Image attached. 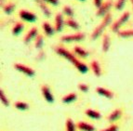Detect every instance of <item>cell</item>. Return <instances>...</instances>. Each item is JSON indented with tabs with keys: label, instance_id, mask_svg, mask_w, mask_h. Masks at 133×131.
Returning <instances> with one entry per match:
<instances>
[{
	"label": "cell",
	"instance_id": "18",
	"mask_svg": "<svg viewBox=\"0 0 133 131\" xmlns=\"http://www.w3.org/2000/svg\"><path fill=\"white\" fill-rule=\"evenodd\" d=\"M74 50H75V53H76V55L79 56V57L85 58V57H87V56H88V52H87L86 50H84L82 47H77V46H76V47H75Z\"/></svg>",
	"mask_w": 133,
	"mask_h": 131
},
{
	"label": "cell",
	"instance_id": "5",
	"mask_svg": "<svg viewBox=\"0 0 133 131\" xmlns=\"http://www.w3.org/2000/svg\"><path fill=\"white\" fill-rule=\"evenodd\" d=\"M14 68H15L16 70H18L19 72H22V73H23L24 74H26V75H28V76H33L34 74H35V71H34L33 69H31L30 67L25 66V65L20 64V63H16V64L14 65Z\"/></svg>",
	"mask_w": 133,
	"mask_h": 131
},
{
	"label": "cell",
	"instance_id": "33",
	"mask_svg": "<svg viewBox=\"0 0 133 131\" xmlns=\"http://www.w3.org/2000/svg\"><path fill=\"white\" fill-rule=\"evenodd\" d=\"M103 131H117V126H111L110 127L104 129Z\"/></svg>",
	"mask_w": 133,
	"mask_h": 131
},
{
	"label": "cell",
	"instance_id": "13",
	"mask_svg": "<svg viewBox=\"0 0 133 131\" xmlns=\"http://www.w3.org/2000/svg\"><path fill=\"white\" fill-rule=\"evenodd\" d=\"M91 68H92V71H93L94 74L96 76L101 75V67L97 60H93V61L91 62Z\"/></svg>",
	"mask_w": 133,
	"mask_h": 131
},
{
	"label": "cell",
	"instance_id": "24",
	"mask_svg": "<svg viewBox=\"0 0 133 131\" xmlns=\"http://www.w3.org/2000/svg\"><path fill=\"white\" fill-rule=\"evenodd\" d=\"M15 107L17 109L22 110V111H24V110L28 109V104L24 103V102H21V101H17L15 103Z\"/></svg>",
	"mask_w": 133,
	"mask_h": 131
},
{
	"label": "cell",
	"instance_id": "26",
	"mask_svg": "<svg viewBox=\"0 0 133 131\" xmlns=\"http://www.w3.org/2000/svg\"><path fill=\"white\" fill-rule=\"evenodd\" d=\"M14 8H15L14 4H12V3H9V4L6 5V6L4 7V11L7 14H9V13H11V12L13 11Z\"/></svg>",
	"mask_w": 133,
	"mask_h": 131
},
{
	"label": "cell",
	"instance_id": "28",
	"mask_svg": "<svg viewBox=\"0 0 133 131\" xmlns=\"http://www.w3.org/2000/svg\"><path fill=\"white\" fill-rule=\"evenodd\" d=\"M43 46V36H37L36 40V49H41Z\"/></svg>",
	"mask_w": 133,
	"mask_h": 131
},
{
	"label": "cell",
	"instance_id": "4",
	"mask_svg": "<svg viewBox=\"0 0 133 131\" xmlns=\"http://www.w3.org/2000/svg\"><path fill=\"white\" fill-rule=\"evenodd\" d=\"M85 38L84 33H78L75 35H69V36H64L62 37V42L68 43V42H76V41H82Z\"/></svg>",
	"mask_w": 133,
	"mask_h": 131
},
{
	"label": "cell",
	"instance_id": "30",
	"mask_svg": "<svg viewBox=\"0 0 133 131\" xmlns=\"http://www.w3.org/2000/svg\"><path fill=\"white\" fill-rule=\"evenodd\" d=\"M125 3H126V0H117V2L115 3V9L117 10H121L124 8Z\"/></svg>",
	"mask_w": 133,
	"mask_h": 131
},
{
	"label": "cell",
	"instance_id": "9",
	"mask_svg": "<svg viewBox=\"0 0 133 131\" xmlns=\"http://www.w3.org/2000/svg\"><path fill=\"white\" fill-rule=\"evenodd\" d=\"M42 93L43 96H44V98L46 99V100L49 102H53L54 101V98L52 94L50 93V90L49 88L47 87V86H43L42 87Z\"/></svg>",
	"mask_w": 133,
	"mask_h": 131
},
{
	"label": "cell",
	"instance_id": "2",
	"mask_svg": "<svg viewBox=\"0 0 133 131\" xmlns=\"http://www.w3.org/2000/svg\"><path fill=\"white\" fill-rule=\"evenodd\" d=\"M111 20H112V16L110 13H107L106 15L104 16V18H103V20H102V23H100L99 24V26L96 28L95 30L93 31V33H92V35H91V39L92 40H95V39H97L99 36L102 35V33L103 32V30L105 29L107 27V25L111 22Z\"/></svg>",
	"mask_w": 133,
	"mask_h": 131
},
{
	"label": "cell",
	"instance_id": "21",
	"mask_svg": "<svg viewBox=\"0 0 133 131\" xmlns=\"http://www.w3.org/2000/svg\"><path fill=\"white\" fill-rule=\"evenodd\" d=\"M121 111L120 110H115V111L113 112V113L109 115V121H115L117 118H119L120 116H121Z\"/></svg>",
	"mask_w": 133,
	"mask_h": 131
},
{
	"label": "cell",
	"instance_id": "6",
	"mask_svg": "<svg viewBox=\"0 0 133 131\" xmlns=\"http://www.w3.org/2000/svg\"><path fill=\"white\" fill-rule=\"evenodd\" d=\"M112 5V1H107V2H104L102 3V5L101 6L99 9H98V11H97V16H104L108 13L109 9H111Z\"/></svg>",
	"mask_w": 133,
	"mask_h": 131
},
{
	"label": "cell",
	"instance_id": "10",
	"mask_svg": "<svg viewBox=\"0 0 133 131\" xmlns=\"http://www.w3.org/2000/svg\"><path fill=\"white\" fill-rule=\"evenodd\" d=\"M96 91L98 92V94H100V95H102V96H104L105 98L112 99L114 97L113 92H111L110 90H107V89L103 88V87H97Z\"/></svg>",
	"mask_w": 133,
	"mask_h": 131
},
{
	"label": "cell",
	"instance_id": "16",
	"mask_svg": "<svg viewBox=\"0 0 133 131\" xmlns=\"http://www.w3.org/2000/svg\"><path fill=\"white\" fill-rule=\"evenodd\" d=\"M110 47V37L108 35H105L103 36V42H102V50L104 52H107Z\"/></svg>",
	"mask_w": 133,
	"mask_h": 131
},
{
	"label": "cell",
	"instance_id": "14",
	"mask_svg": "<svg viewBox=\"0 0 133 131\" xmlns=\"http://www.w3.org/2000/svg\"><path fill=\"white\" fill-rule=\"evenodd\" d=\"M77 127L83 131H94V127H92V126H90V125H89V124H86V123H84V122L78 123Z\"/></svg>",
	"mask_w": 133,
	"mask_h": 131
},
{
	"label": "cell",
	"instance_id": "25",
	"mask_svg": "<svg viewBox=\"0 0 133 131\" xmlns=\"http://www.w3.org/2000/svg\"><path fill=\"white\" fill-rule=\"evenodd\" d=\"M0 99H1V101H2V103L5 105V106H9V100L7 99V97L5 96L3 90H0Z\"/></svg>",
	"mask_w": 133,
	"mask_h": 131
},
{
	"label": "cell",
	"instance_id": "22",
	"mask_svg": "<svg viewBox=\"0 0 133 131\" xmlns=\"http://www.w3.org/2000/svg\"><path fill=\"white\" fill-rule=\"evenodd\" d=\"M118 36L120 37L127 38V37H131L133 36V30H128V31H119L118 32Z\"/></svg>",
	"mask_w": 133,
	"mask_h": 131
},
{
	"label": "cell",
	"instance_id": "7",
	"mask_svg": "<svg viewBox=\"0 0 133 131\" xmlns=\"http://www.w3.org/2000/svg\"><path fill=\"white\" fill-rule=\"evenodd\" d=\"M20 17L23 20H26L29 22H33L36 20V16L34 13H31L27 10H21L20 12Z\"/></svg>",
	"mask_w": 133,
	"mask_h": 131
},
{
	"label": "cell",
	"instance_id": "8",
	"mask_svg": "<svg viewBox=\"0 0 133 131\" xmlns=\"http://www.w3.org/2000/svg\"><path fill=\"white\" fill-rule=\"evenodd\" d=\"M63 27V20L62 15L61 13H58L55 17V30L56 32H61Z\"/></svg>",
	"mask_w": 133,
	"mask_h": 131
},
{
	"label": "cell",
	"instance_id": "23",
	"mask_svg": "<svg viewBox=\"0 0 133 131\" xmlns=\"http://www.w3.org/2000/svg\"><path fill=\"white\" fill-rule=\"evenodd\" d=\"M66 24L68 25L69 27H71V28H73V29H75V30L79 28V25H78L77 22H75V20H72V19H68V20H66Z\"/></svg>",
	"mask_w": 133,
	"mask_h": 131
},
{
	"label": "cell",
	"instance_id": "35",
	"mask_svg": "<svg viewBox=\"0 0 133 131\" xmlns=\"http://www.w3.org/2000/svg\"><path fill=\"white\" fill-rule=\"evenodd\" d=\"M130 1H131V2H132V5H133V0H130Z\"/></svg>",
	"mask_w": 133,
	"mask_h": 131
},
{
	"label": "cell",
	"instance_id": "29",
	"mask_svg": "<svg viewBox=\"0 0 133 131\" xmlns=\"http://www.w3.org/2000/svg\"><path fill=\"white\" fill-rule=\"evenodd\" d=\"M66 129L67 131H75V125L71 119H68L66 122Z\"/></svg>",
	"mask_w": 133,
	"mask_h": 131
},
{
	"label": "cell",
	"instance_id": "36",
	"mask_svg": "<svg viewBox=\"0 0 133 131\" xmlns=\"http://www.w3.org/2000/svg\"><path fill=\"white\" fill-rule=\"evenodd\" d=\"M80 1H85V0H80Z\"/></svg>",
	"mask_w": 133,
	"mask_h": 131
},
{
	"label": "cell",
	"instance_id": "31",
	"mask_svg": "<svg viewBox=\"0 0 133 131\" xmlns=\"http://www.w3.org/2000/svg\"><path fill=\"white\" fill-rule=\"evenodd\" d=\"M78 87H79L80 90L83 91V92H87V91L89 90V87H88L87 85H85V84H79Z\"/></svg>",
	"mask_w": 133,
	"mask_h": 131
},
{
	"label": "cell",
	"instance_id": "20",
	"mask_svg": "<svg viewBox=\"0 0 133 131\" xmlns=\"http://www.w3.org/2000/svg\"><path fill=\"white\" fill-rule=\"evenodd\" d=\"M76 99V95L75 93H70L68 94L67 96L63 97L62 98V102H64V103H70V102L74 101V100Z\"/></svg>",
	"mask_w": 133,
	"mask_h": 131
},
{
	"label": "cell",
	"instance_id": "11",
	"mask_svg": "<svg viewBox=\"0 0 133 131\" xmlns=\"http://www.w3.org/2000/svg\"><path fill=\"white\" fill-rule=\"evenodd\" d=\"M36 35H37V29H36V27H34V28H32L28 32L26 36L24 37V43H29L32 39H34V37H36Z\"/></svg>",
	"mask_w": 133,
	"mask_h": 131
},
{
	"label": "cell",
	"instance_id": "1",
	"mask_svg": "<svg viewBox=\"0 0 133 131\" xmlns=\"http://www.w3.org/2000/svg\"><path fill=\"white\" fill-rule=\"evenodd\" d=\"M56 52L60 56H62V57H64V58L66 59V60H68L70 62H72V63L76 67V69H77L80 73H85L88 72V70H89L88 69V66L85 65L84 63H82V62H80L79 60H76V57L72 53H70L69 51H67L66 49H62V47H57V49H56Z\"/></svg>",
	"mask_w": 133,
	"mask_h": 131
},
{
	"label": "cell",
	"instance_id": "19",
	"mask_svg": "<svg viewBox=\"0 0 133 131\" xmlns=\"http://www.w3.org/2000/svg\"><path fill=\"white\" fill-rule=\"evenodd\" d=\"M23 29V24H22V22H18V23H16L15 26L13 27V29H12V33H13L14 36H17L22 31Z\"/></svg>",
	"mask_w": 133,
	"mask_h": 131
},
{
	"label": "cell",
	"instance_id": "12",
	"mask_svg": "<svg viewBox=\"0 0 133 131\" xmlns=\"http://www.w3.org/2000/svg\"><path fill=\"white\" fill-rule=\"evenodd\" d=\"M36 3H37L38 5H39L40 9H41V10L43 11V13L45 14V15L47 16V17H49V16L51 15L50 11H49V9H48V7L46 6V4H45V1L44 0H36Z\"/></svg>",
	"mask_w": 133,
	"mask_h": 131
},
{
	"label": "cell",
	"instance_id": "32",
	"mask_svg": "<svg viewBox=\"0 0 133 131\" xmlns=\"http://www.w3.org/2000/svg\"><path fill=\"white\" fill-rule=\"evenodd\" d=\"M46 3H49V4L53 5V6H57L58 3H59V1L58 0H44Z\"/></svg>",
	"mask_w": 133,
	"mask_h": 131
},
{
	"label": "cell",
	"instance_id": "17",
	"mask_svg": "<svg viewBox=\"0 0 133 131\" xmlns=\"http://www.w3.org/2000/svg\"><path fill=\"white\" fill-rule=\"evenodd\" d=\"M86 114L90 118H93V119H100L101 118V113H98L96 111H93V110H87L86 111Z\"/></svg>",
	"mask_w": 133,
	"mask_h": 131
},
{
	"label": "cell",
	"instance_id": "15",
	"mask_svg": "<svg viewBox=\"0 0 133 131\" xmlns=\"http://www.w3.org/2000/svg\"><path fill=\"white\" fill-rule=\"evenodd\" d=\"M43 29H44L45 33L48 36H51L54 35V30L52 29V27L49 25V23L48 22H44L43 23Z\"/></svg>",
	"mask_w": 133,
	"mask_h": 131
},
{
	"label": "cell",
	"instance_id": "27",
	"mask_svg": "<svg viewBox=\"0 0 133 131\" xmlns=\"http://www.w3.org/2000/svg\"><path fill=\"white\" fill-rule=\"evenodd\" d=\"M63 12H64L65 15H67L68 17H70V18H72V17L74 16L73 9H72L70 7H68V6H65V7L63 8Z\"/></svg>",
	"mask_w": 133,
	"mask_h": 131
},
{
	"label": "cell",
	"instance_id": "34",
	"mask_svg": "<svg viewBox=\"0 0 133 131\" xmlns=\"http://www.w3.org/2000/svg\"><path fill=\"white\" fill-rule=\"evenodd\" d=\"M94 5H95L96 7L99 9V8L101 7L102 5V0H94Z\"/></svg>",
	"mask_w": 133,
	"mask_h": 131
},
{
	"label": "cell",
	"instance_id": "3",
	"mask_svg": "<svg viewBox=\"0 0 133 131\" xmlns=\"http://www.w3.org/2000/svg\"><path fill=\"white\" fill-rule=\"evenodd\" d=\"M129 19V12H125V13L119 18V20H118L117 22H115V23L112 25V31L115 32V33H116V32H119L120 27L122 26L123 23H125Z\"/></svg>",
	"mask_w": 133,
	"mask_h": 131
}]
</instances>
